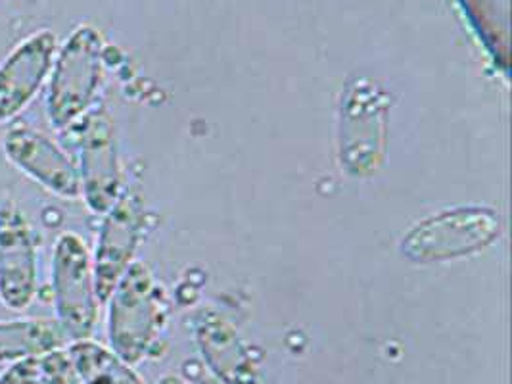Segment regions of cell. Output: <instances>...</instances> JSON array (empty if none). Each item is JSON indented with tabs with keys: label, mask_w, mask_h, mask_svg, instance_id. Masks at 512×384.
<instances>
[{
	"label": "cell",
	"mask_w": 512,
	"mask_h": 384,
	"mask_svg": "<svg viewBox=\"0 0 512 384\" xmlns=\"http://www.w3.org/2000/svg\"><path fill=\"white\" fill-rule=\"evenodd\" d=\"M108 336L117 358L135 365L144 360L165 321V294L150 269L133 262L110 294Z\"/></svg>",
	"instance_id": "cell-1"
},
{
	"label": "cell",
	"mask_w": 512,
	"mask_h": 384,
	"mask_svg": "<svg viewBox=\"0 0 512 384\" xmlns=\"http://www.w3.org/2000/svg\"><path fill=\"white\" fill-rule=\"evenodd\" d=\"M102 83V41L91 27L73 31L48 75L47 114L52 127L66 129L87 114Z\"/></svg>",
	"instance_id": "cell-2"
},
{
	"label": "cell",
	"mask_w": 512,
	"mask_h": 384,
	"mask_svg": "<svg viewBox=\"0 0 512 384\" xmlns=\"http://www.w3.org/2000/svg\"><path fill=\"white\" fill-rule=\"evenodd\" d=\"M52 300L56 321L71 342L87 340L98 321L93 258L75 233L60 235L52 250Z\"/></svg>",
	"instance_id": "cell-3"
},
{
	"label": "cell",
	"mask_w": 512,
	"mask_h": 384,
	"mask_svg": "<svg viewBox=\"0 0 512 384\" xmlns=\"http://www.w3.org/2000/svg\"><path fill=\"white\" fill-rule=\"evenodd\" d=\"M499 233V216L488 208H457L424 219L401 242L403 256L428 264L459 258L488 246Z\"/></svg>",
	"instance_id": "cell-4"
},
{
	"label": "cell",
	"mask_w": 512,
	"mask_h": 384,
	"mask_svg": "<svg viewBox=\"0 0 512 384\" xmlns=\"http://www.w3.org/2000/svg\"><path fill=\"white\" fill-rule=\"evenodd\" d=\"M81 196L94 214H106L121 196L116 125L104 108L87 116L79 137Z\"/></svg>",
	"instance_id": "cell-5"
},
{
	"label": "cell",
	"mask_w": 512,
	"mask_h": 384,
	"mask_svg": "<svg viewBox=\"0 0 512 384\" xmlns=\"http://www.w3.org/2000/svg\"><path fill=\"white\" fill-rule=\"evenodd\" d=\"M104 216L93 258L94 283L100 302L110 298L117 281L133 264L139 248L144 229V206L139 194L121 192L116 204Z\"/></svg>",
	"instance_id": "cell-6"
},
{
	"label": "cell",
	"mask_w": 512,
	"mask_h": 384,
	"mask_svg": "<svg viewBox=\"0 0 512 384\" xmlns=\"http://www.w3.org/2000/svg\"><path fill=\"white\" fill-rule=\"evenodd\" d=\"M37 298V242L20 206H0V302L25 312Z\"/></svg>",
	"instance_id": "cell-7"
},
{
	"label": "cell",
	"mask_w": 512,
	"mask_h": 384,
	"mask_svg": "<svg viewBox=\"0 0 512 384\" xmlns=\"http://www.w3.org/2000/svg\"><path fill=\"white\" fill-rule=\"evenodd\" d=\"M56 35L39 29L10 50L0 64V123L14 120L37 96L56 58Z\"/></svg>",
	"instance_id": "cell-8"
},
{
	"label": "cell",
	"mask_w": 512,
	"mask_h": 384,
	"mask_svg": "<svg viewBox=\"0 0 512 384\" xmlns=\"http://www.w3.org/2000/svg\"><path fill=\"white\" fill-rule=\"evenodd\" d=\"M8 162L60 198L81 196L77 168L56 143L29 127H12L2 139Z\"/></svg>",
	"instance_id": "cell-9"
},
{
	"label": "cell",
	"mask_w": 512,
	"mask_h": 384,
	"mask_svg": "<svg viewBox=\"0 0 512 384\" xmlns=\"http://www.w3.org/2000/svg\"><path fill=\"white\" fill-rule=\"evenodd\" d=\"M196 340L219 383H259V367L252 352L225 317L213 312L200 313L196 319Z\"/></svg>",
	"instance_id": "cell-10"
},
{
	"label": "cell",
	"mask_w": 512,
	"mask_h": 384,
	"mask_svg": "<svg viewBox=\"0 0 512 384\" xmlns=\"http://www.w3.org/2000/svg\"><path fill=\"white\" fill-rule=\"evenodd\" d=\"M70 344L56 319L25 317L0 321V363L39 360Z\"/></svg>",
	"instance_id": "cell-11"
},
{
	"label": "cell",
	"mask_w": 512,
	"mask_h": 384,
	"mask_svg": "<svg viewBox=\"0 0 512 384\" xmlns=\"http://www.w3.org/2000/svg\"><path fill=\"white\" fill-rule=\"evenodd\" d=\"M66 352L79 384H144L129 363L91 338L71 342Z\"/></svg>",
	"instance_id": "cell-12"
},
{
	"label": "cell",
	"mask_w": 512,
	"mask_h": 384,
	"mask_svg": "<svg viewBox=\"0 0 512 384\" xmlns=\"http://www.w3.org/2000/svg\"><path fill=\"white\" fill-rule=\"evenodd\" d=\"M66 348L39 358V384H79Z\"/></svg>",
	"instance_id": "cell-13"
},
{
	"label": "cell",
	"mask_w": 512,
	"mask_h": 384,
	"mask_svg": "<svg viewBox=\"0 0 512 384\" xmlns=\"http://www.w3.org/2000/svg\"><path fill=\"white\" fill-rule=\"evenodd\" d=\"M0 384H39V360L12 363L2 373Z\"/></svg>",
	"instance_id": "cell-14"
},
{
	"label": "cell",
	"mask_w": 512,
	"mask_h": 384,
	"mask_svg": "<svg viewBox=\"0 0 512 384\" xmlns=\"http://www.w3.org/2000/svg\"><path fill=\"white\" fill-rule=\"evenodd\" d=\"M194 377H196L194 384H221L217 379H215V377L204 375V373H194Z\"/></svg>",
	"instance_id": "cell-15"
},
{
	"label": "cell",
	"mask_w": 512,
	"mask_h": 384,
	"mask_svg": "<svg viewBox=\"0 0 512 384\" xmlns=\"http://www.w3.org/2000/svg\"><path fill=\"white\" fill-rule=\"evenodd\" d=\"M160 384H187L183 379H179V377H173V375H169V377H163Z\"/></svg>",
	"instance_id": "cell-16"
}]
</instances>
